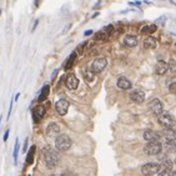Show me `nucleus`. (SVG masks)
Wrapping results in <instances>:
<instances>
[{
  "label": "nucleus",
  "mask_w": 176,
  "mask_h": 176,
  "mask_svg": "<svg viewBox=\"0 0 176 176\" xmlns=\"http://www.w3.org/2000/svg\"><path fill=\"white\" fill-rule=\"evenodd\" d=\"M108 65V61L105 58H97L93 61V64H91V71L93 73H100L102 70L106 68Z\"/></svg>",
  "instance_id": "7"
},
{
  "label": "nucleus",
  "mask_w": 176,
  "mask_h": 176,
  "mask_svg": "<svg viewBox=\"0 0 176 176\" xmlns=\"http://www.w3.org/2000/svg\"><path fill=\"white\" fill-rule=\"evenodd\" d=\"M45 112H46L45 108L43 106V105H39V106H36V108H35V109L33 110V119L38 123V121H40L41 119L44 117Z\"/></svg>",
  "instance_id": "10"
},
{
  "label": "nucleus",
  "mask_w": 176,
  "mask_h": 176,
  "mask_svg": "<svg viewBox=\"0 0 176 176\" xmlns=\"http://www.w3.org/2000/svg\"><path fill=\"white\" fill-rule=\"evenodd\" d=\"M50 176H58V175H50Z\"/></svg>",
  "instance_id": "36"
},
{
  "label": "nucleus",
  "mask_w": 176,
  "mask_h": 176,
  "mask_svg": "<svg viewBox=\"0 0 176 176\" xmlns=\"http://www.w3.org/2000/svg\"><path fill=\"white\" fill-rule=\"evenodd\" d=\"M117 86L123 90H129V89H131V82L126 79V77H119Z\"/></svg>",
  "instance_id": "16"
},
{
  "label": "nucleus",
  "mask_w": 176,
  "mask_h": 176,
  "mask_svg": "<svg viewBox=\"0 0 176 176\" xmlns=\"http://www.w3.org/2000/svg\"><path fill=\"white\" fill-rule=\"evenodd\" d=\"M18 150H19V143H18V140H16V141H15V147H14V164H16Z\"/></svg>",
  "instance_id": "28"
},
{
  "label": "nucleus",
  "mask_w": 176,
  "mask_h": 176,
  "mask_svg": "<svg viewBox=\"0 0 176 176\" xmlns=\"http://www.w3.org/2000/svg\"><path fill=\"white\" fill-rule=\"evenodd\" d=\"M144 139L147 143H152V141H159L160 140V134L152 130H146L144 132Z\"/></svg>",
  "instance_id": "11"
},
{
  "label": "nucleus",
  "mask_w": 176,
  "mask_h": 176,
  "mask_svg": "<svg viewBox=\"0 0 176 176\" xmlns=\"http://www.w3.org/2000/svg\"><path fill=\"white\" fill-rule=\"evenodd\" d=\"M82 75H84V79H85L88 82H91L94 80V73L91 71V70H84Z\"/></svg>",
  "instance_id": "21"
},
{
  "label": "nucleus",
  "mask_w": 176,
  "mask_h": 176,
  "mask_svg": "<svg viewBox=\"0 0 176 176\" xmlns=\"http://www.w3.org/2000/svg\"><path fill=\"white\" fill-rule=\"evenodd\" d=\"M144 150H145V154H147V155H157L163 150V145H161L160 141L147 143Z\"/></svg>",
  "instance_id": "3"
},
{
  "label": "nucleus",
  "mask_w": 176,
  "mask_h": 176,
  "mask_svg": "<svg viewBox=\"0 0 176 176\" xmlns=\"http://www.w3.org/2000/svg\"><path fill=\"white\" fill-rule=\"evenodd\" d=\"M8 136H9V130H6L5 134H4V141H6V140H8Z\"/></svg>",
  "instance_id": "33"
},
{
  "label": "nucleus",
  "mask_w": 176,
  "mask_h": 176,
  "mask_svg": "<svg viewBox=\"0 0 176 176\" xmlns=\"http://www.w3.org/2000/svg\"><path fill=\"white\" fill-rule=\"evenodd\" d=\"M60 176H75L73 172H70V171H65V172H62Z\"/></svg>",
  "instance_id": "32"
},
{
  "label": "nucleus",
  "mask_w": 176,
  "mask_h": 176,
  "mask_svg": "<svg viewBox=\"0 0 176 176\" xmlns=\"http://www.w3.org/2000/svg\"><path fill=\"white\" fill-rule=\"evenodd\" d=\"M112 30H114V26H112V25H108V26H105L104 29H102V31H105L108 35H110L112 33Z\"/></svg>",
  "instance_id": "29"
},
{
  "label": "nucleus",
  "mask_w": 176,
  "mask_h": 176,
  "mask_svg": "<svg viewBox=\"0 0 176 176\" xmlns=\"http://www.w3.org/2000/svg\"><path fill=\"white\" fill-rule=\"evenodd\" d=\"M109 38V35L105 33V31H99V33H96L95 34V40H100V41H104V40H106Z\"/></svg>",
  "instance_id": "25"
},
{
  "label": "nucleus",
  "mask_w": 176,
  "mask_h": 176,
  "mask_svg": "<svg viewBox=\"0 0 176 176\" xmlns=\"http://www.w3.org/2000/svg\"><path fill=\"white\" fill-rule=\"evenodd\" d=\"M164 136H165V140H176V132L172 130V129H166L165 132H164Z\"/></svg>",
  "instance_id": "19"
},
{
  "label": "nucleus",
  "mask_w": 176,
  "mask_h": 176,
  "mask_svg": "<svg viewBox=\"0 0 176 176\" xmlns=\"http://www.w3.org/2000/svg\"><path fill=\"white\" fill-rule=\"evenodd\" d=\"M44 159L49 167H55L59 163V154L51 147H45L44 149Z\"/></svg>",
  "instance_id": "1"
},
{
  "label": "nucleus",
  "mask_w": 176,
  "mask_h": 176,
  "mask_svg": "<svg viewBox=\"0 0 176 176\" xmlns=\"http://www.w3.org/2000/svg\"><path fill=\"white\" fill-rule=\"evenodd\" d=\"M93 34V30H89V31H85V36H89V35Z\"/></svg>",
  "instance_id": "35"
},
{
  "label": "nucleus",
  "mask_w": 176,
  "mask_h": 176,
  "mask_svg": "<svg viewBox=\"0 0 176 176\" xmlns=\"http://www.w3.org/2000/svg\"><path fill=\"white\" fill-rule=\"evenodd\" d=\"M130 99L135 102H143L145 100V93L143 90H134L130 94Z\"/></svg>",
  "instance_id": "12"
},
{
  "label": "nucleus",
  "mask_w": 176,
  "mask_h": 176,
  "mask_svg": "<svg viewBox=\"0 0 176 176\" xmlns=\"http://www.w3.org/2000/svg\"><path fill=\"white\" fill-rule=\"evenodd\" d=\"M55 109H56V112H58L59 115H61V116L66 115V112L69 110V101L64 100V99L59 100L58 102L55 104Z\"/></svg>",
  "instance_id": "8"
},
{
  "label": "nucleus",
  "mask_w": 176,
  "mask_h": 176,
  "mask_svg": "<svg viewBox=\"0 0 176 176\" xmlns=\"http://www.w3.org/2000/svg\"><path fill=\"white\" fill-rule=\"evenodd\" d=\"M160 172V165L159 164H145L143 167H141V174L145 175V176H151V175H155V174H159Z\"/></svg>",
  "instance_id": "6"
},
{
  "label": "nucleus",
  "mask_w": 176,
  "mask_h": 176,
  "mask_svg": "<svg viewBox=\"0 0 176 176\" xmlns=\"http://www.w3.org/2000/svg\"><path fill=\"white\" fill-rule=\"evenodd\" d=\"M157 176H176V171L171 170V169H167V170H161Z\"/></svg>",
  "instance_id": "24"
},
{
  "label": "nucleus",
  "mask_w": 176,
  "mask_h": 176,
  "mask_svg": "<svg viewBox=\"0 0 176 176\" xmlns=\"http://www.w3.org/2000/svg\"><path fill=\"white\" fill-rule=\"evenodd\" d=\"M55 146L59 151H66L71 147V139L68 135H59L55 140Z\"/></svg>",
  "instance_id": "2"
},
{
  "label": "nucleus",
  "mask_w": 176,
  "mask_h": 176,
  "mask_svg": "<svg viewBox=\"0 0 176 176\" xmlns=\"http://www.w3.org/2000/svg\"><path fill=\"white\" fill-rule=\"evenodd\" d=\"M85 46H86V43H82L81 45L77 46V49H76L77 53H79V54H82V53H84V49H85Z\"/></svg>",
  "instance_id": "30"
},
{
  "label": "nucleus",
  "mask_w": 176,
  "mask_h": 176,
  "mask_svg": "<svg viewBox=\"0 0 176 176\" xmlns=\"http://www.w3.org/2000/svg\"><path fill=\"white\" fill-rule=\"evenodd\" d=\"M149 109H150V111L152 112L154 115H161L163 114V110H164V105H163V102H161L159 99H151L150 101H149Z\"/></svg>",
  "instance_id": "4"
},
{
  "label": "nucleus",
  "mask_w": 176,
  "mask_h": 176,
  "mask_svg": "<svg viewBox=\"0 0 176 176\" xmlns=\"http://www.w3.org/2000/svg\"><path fill=\"white\" fill-rule=\"evenodd\" d=\"M34 154H35V146H31L30 152L27 154V157H26V163L27 164H33V161H34Z\"/></svg>",
  "instance_id": "27"
},
{
  "label": "nucleus",
  "mask_w": 176,
  "mask_h": 176,
  "mask_svg": "<svg viewBox=\"0 0 176 176\" xmlns=\"http://www.w3.org/2000/svg\"><path fill=\"white\" fill-rule=\"evenodd\" d=\"M167 68H169V71L176 75V60L170 59V61H169V64H167Z\"/></svg>",
  "instance_id": "26"
},
{
  "label": "nucleus",
  "mask_w": 176,
  "mask_h": 176,
  "mask_svg": "<svg viewBox=\"0 0 176 176\" xmlns=\"http://www.w3.org/2000/svg\"><path fill=\"white\" fill-rule=\"evenodd\" d=\"M163 147L167 151V152H174L176 151V144L174 140H165L164 144H163Z\"/></svg>",
  "instance_id": "17"
},
{
  "label": "nucleus",
  "mask_w": 176,
  "mask_h": 176,
  "mask_svg": "<svg viewBox=\"0 0 176 176\" xmlns=\"http://www.w3.org/2000/svg\"><path fill=\"white\" fill-rule=\"evenodd\" d=\"M26 150H27V139H26V140H25V143H24V150H23V151H24V152H25V151H26Z\"/></svg>",
  "instance_id": "34"
},
{
  "label": "nucleus",
  "mask_w": 176,
  "mask_h": 176,
  "mask_svg": "<svg viewBox=\"0 0 176 176\" xmlns=\"http://www.w3.org/2000/svg\"><path fill=\"white\" fill-rule=\"evenodd\" d=\"M169 90H170V93H176V82H172L169 85Z\"/></svg>",
  "instance_id": "31"
},
{
  "label": "nucleus",
  "mask_w": 176,
  "mask_h": 176,
  "mask_svg": "<svg viewBox=\"0 0 176 176\" xmlns=\"http://www.w3.org/2000/svg\"><path fill=\"white\" fill-rule=\"evenodd\" d=\"M156 25L155 24H151V25H146L141 29V33H149V34H152L154 31H156Z\"/></svg>",
  "instance_id": "23"
},
{
  "label": "nucleus",
  "mask_w": 176,
  "mask_h": 176,
  "mask_svg": "<svg viewBox=\"0 0 176 176\" xmlns=\"http://www.w3.org/2000/svg\"><path fill=\"white\" fill-rule=\"evenodd\" d=\"M167 70H169V68H167V64H166L165 61H159L157 64H156V66H155V73H156L157 75L166 74Z\"/></svg>",
  "instance_id": "14"
},
{
  "label": "nucleus",
  "mask_w": 176,
  "mask_h": 176,
  "mask_svg": "<svg viewBox=\"0 0 176 176\" xmlns=\"http://www.w3.org/2000/svg\"><path fill=\"white\" fill-rule=\"evenodd\" d=\"M124 44L129 48L136 46L137 45V38L135 36V35H128V36L124 39Z\"/></svg>",
  "instance_id": "15"
},
{
  "label": "nucleus",
  "mask_w": 176,
  "mask_h": 176,
  "mask_svg": "<svg viewBox=\"0 0 176 176\" xmlns=\"http://www.w3.org/2000/svg\"><path fill=\"white\" fill-rule=\"evenodd\" d=\"M75 59H76V53H73L71 55H70V58L68 59V61H66V64H65V70H69L70 68L73 66V64H74V61H75Z\"/></svg>",
  "instance_id": "22"
},
{
  "label": "nucleus",
  "mask_w": 176,
  "mask_h": 176,
  "mask_svg": "<svg viewBox=\"0 0 176 176\" xmlns=\"http://www.w3.org/2000/svg\"><path fill=\"white\" fill-rule=\"evenodd\" d=\"M159 124L161 126H164V128H166V129H172L174 125L176 124V121H175V119L171 115H169V114H161L159 116Z\"/></svg>",
  "instance_id": "5"
},
{
  "label": "nucleus",
  "mask_w": 176,
  "mask_h": 176,
  "mask_svg": "<svg viewBox=\"0 0 176 176\" xmlns=\"http://www.w3.org/2000/svg\"><path fill=\"white\" fill-rule=\"evenodd\" d=\"M65 84H66V86H68L70 90H75L77 86H79V80H77V77H76L74 74H69V75L66 76Z\"/></svg>",
  "instance_id": "9"
},
{
  "label": "nucleus",
  "mask_w": 176,
  "mask_h": 176,
  "mask_svg": "<svg viewBox=\"0 0 176 176\" xmlns=\"http://www.w3.org/2000/svg\"><path fill=\"white\" fill-rule=\"evenodd\" d=\"M59 131H60L59 125L58 124H54V123L49 124L48 128H46V134H48L49 136H56L59 134Z\"/></svg>",
  "instance_id": "13"
},
{
  "label": "nucleus",
  "mask_w": 176,
  "mask_h": 176,
  "mask_svg": "<svg viewBox=\"0 0 176 176\" xmlns=\"http://www.w3.org/2000/svg\"><path fill=\"white\" fill-rule=\"evenodd\" d=\"M156 46H157L156 39H154V38H146L144 40V48H146V49H155Z\"/></svg>",
  "instance_id": "18"
},
{
  "label": "nucleus",
  "mask_w": 176,
  "mask_h": 176,
  "mask_svg": "<svg viewBox=\"0 0 176 176\" xmlns=\"http://www.w3.org/2000/svg\"><path fill=\"white\" fill-rule=\"evenodd\" d=\"M48 94H49V86L45 85L43 89H41V93L39 95V102H43L46 100V97H48Z\"/></svg>",
  "instance_id": "20"
}]
</instances>
